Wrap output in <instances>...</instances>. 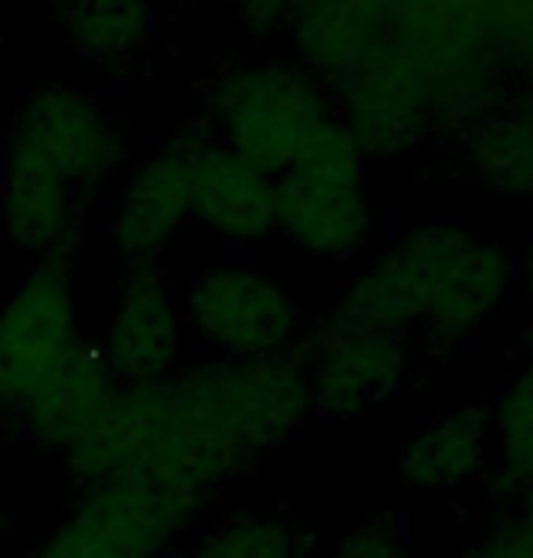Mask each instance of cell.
Wrapping results in <instances>:
<instances>
[{
    "label": "cell",
    "mask_w": 533,
    "mask_h": 558,
    "mask_svg": "<svg viewBox=\"0 0 533 558\" xmlns=\"http://www.w3.org/2000/svg\"><path fill=\"white\" fill-rule=\"evenodd\" d=\"M315 416L296 354L208 357L169 380L121 387L62 468L77 489L146 482L205 511Z\"/></svg>",
    "instance_id": "obj_1"
},
{
    "label": "cell",
    "mask_w": 533,
    "mask_h": 558,
    "mask_svg": "<svg viewBox=\"0 0 533 558\" xmlns=\"http://www.w3.org/2000/svg\"><path fill=\"white\" fill-rule=\"evenodd\" d=\"M516 289V252L505 241L432 216L351 267L337 300L405 332L424 357H435L483 340Z\"/></svg>",
    "instance_id": "obj_2"
},
{
    "label": "cell",
    "mask_w": 533,
    "mask_h": 558,
    "mask_svg": "<svg viewBox=\"0 0 533 558\" xmlns=\"http://www.w3.org/2000/svg\"><path fill=\"white\" fill-rule=\"evenodd\" d=\"M329 118L326 84L292 59H227L202 84V124L213 140L275 179Z\"/></svg>",
    "instance_id": "obj_3"
},
{
    "label": "cell",
    "mask_w": 533,
    "mask_h": 558,
    "mask_svg": "<svg viewBox=\"0 0 533 558\" xmlns=\"http://www.w3.org/2000/svg\"><path fill=\"white\" fill-rule=\"evenodd\" d=\"M315 416L362 420L410 391L424 354L405 332L332 300L307 322L296 347Z\"/></svg>",
    "instance_id": "obj_4"
},
{
    "label": "cell",
    "mask_w": 533,
    "mask_h": 558,
    "mask_svg": "<svg viewBox=\"0 0 533 558\" xmlns=\"http://www.w3.org/2000/svg\"><path fill=\"white\" fill-rule=\"evenodd\" d=\"M186 332L208 357L296 354L307 332V303L286 274L231 256L205 263L183 286Z\"/></svg>",
    "instance_id": "obj_5"
},
{
    "label": "cell",
    "mask_w": 533,
    "mask_h": 558,
    "mask_svg": "<svg viewBox=\"0 0 533 558\" xmlns=\"http://www.w3.org/2000/svg\"><path fill=\"white\" fill-rule=\"evenodd\" d=\"M213 146L202 121L175 129L121 179L110 208L107 241L121 270L161 267L197 213V175Z\"/></svg>",
    "instance_id": "obj_6"
},
{
    "label": "cell",
    "mask_w": 533,
    "mask_h": 558,
    "mask_svg": "<svg viewBox=\"0 0 533 558\" xmlns=\"http://www.w3.org/2000/svg\"><path fill=\"white\" fill-rule=\"evenodd\" d=\"M85 343L73 259L34 263L0 307V416L15 420Z\"/></svg>",
    "instance_id": "obj_7"
},
{
    "label": "cell",
    "mask_w": 533,
    "mask_h": 558,
    "mask_svg": "<svg viewBox=\"0 0 533 558\" xmlns=\"http://www.w3.org/2000/svg\"><path fill=\"white\" fill-rule=\"evenodd\" d=\"M202 514L146 482H99L77 489L26 558H169Z\"/></svg>",
    "instance_id": "obj_8"
},
{
    "label": "cell",
    "mask_w": 533,
    "mask_h": 558,
    "mask_svg": "<svg viewBox=\"0 0 533 558\" xmlns=\"http://www.w3.org/2000/svg\"><path fill=\"white\" fill-rule=\"evenodd\" d=\"M4 146L48 165L81 194L99 197L124 168V135L96 96L77 84H45L26 92L4 132Z\"/></svg>",
    "instance_id": "obj_9"
},
{
    "label": "cell",
    "mask_w": 533,
    "mask_h": 558,
    "mask_svg": "<svg viewBox=\"0 0 533 558\" xmlns=\"http://www.w3.org/2000/svg\"><path fill=\"white\" fill-rule=\"evenodd\" d=\"M186 336L183 286L165 267H140L121 274L96 347L121 387H132L180 373Z\"/></svg>",
    "instance_id": "obj_10"
},
{
    "label": "cell",
    "mask_w": 533,
    "mask_h": 558,
    "mask_svg": "<svg viewBox=\"0 0 533 558\" xmlns=\"http://www.w3.org/2000/svg\"><path fill=\"white\" fill-rule=\"evenodd\" d=\"M332 110L365 161H405L438 143L421 77L384 48L362 73L329 92Z\"/></svg>",
    "instance_id": "obj_11"
},
{
    "label": "cell",
    "mask_w": 533,
    "mask_h": 558,
    "mask_svg": "<svg viewBox=\"0 0 533 558\" xmlns=\"http://www.w3.org/2000/svg\"><path fill=\"white\" fill-rule=\"evenodd\" d=\"M278 238L311 259L359 267L376 248V213L365 179L289 168L278 175Z\"/></svg>",
    "instance_id": "obj_12"
},
{
    "label": "cell",
    "mask_w": 533,
    "mask_h": 558,
    "mask_svg": "<svg viewBox=\"0 0 533 558\" xmlns=\"http://www.w3.org/2000/svg\"><path fill=\"white\" fill-rule=\"evenodd\" d=\"M88 197L48 165L0 146V238L34 263L77 259Z\"/></svg>",
    "instance_id": "obj_13"
},
{
    "label": "cell",
    "mask_w": 533,
    "mask_h": 558,
    "mask_svg": "<svg viewBox=\"0 0 533 558\" xmlns=\"http://www.w3.org/2000/svg\"><path fill=\"white\" fill-rule=\"evenodd\" d=\"M395 478L413 493L457 497L486 489L494 471V424L489 405L461 402L416 424L391 457Z\"/></svg>",
    "instance_id": "obj_14"
},
{
    "label": "cell",
    "mask_w": 533,
    "mask_h": 558,
    "mask_svg": "<svg viewBox=\"0 0 533 558\" xmlns=\"http://www.w3.org/2000/svg\"><path fill=\"white\" fill-rule=\"evenodd\" d=\"M395 0H303L289 26L292 62L340 88L388 48Z\"/></svg>",
    "instance_id": "obj_15"
},
{
    "label": "cell",
    "mask_w": 533,
    "mask_h": 558,
    "mask_svg": "<svg viewBox=\"0 0 533 558\" xmlns=\"http://www.w3.org/2000/svg\"><path fill=\"white\" fill-rule=\"evenodd\" d=\"M457 172L505 202L533 205V81H516L494 110L446 143Z\"/></svg>",
    "instance_id": "obj_16"
},
{
    "label": "cell",
    "mask_w": 533,
    "mask_h": 558,
    "mask_svg": "<svg viewBox=\"0 0 533 558\" xmlns=\"http://www.w3.org/2000/svg\"><path fill=\"white\" fill-rule=\"evenodd\" d=\"M194 223L231 252L267 245L278 238V179L213 140L197 175Z\"/></svg>",
    "instance_id": "obj_17"
},
{
    "label": "cell",
    "mask_w": 533,
    "mask_h": 558,
    "mask_svg": "<svg viewBox=\"0 0 533 558\" xmlns=\"http://www.w3.org/2000/svg\"><path fill=\"white\" fill-rule=\"evenodd\" d=\"M118 391L121 380L110 373L99 347L88 340L70 357L56 380L34 402L19 409L15 420H8V424H12V430L26 446L40 452H70L107 416Z\"/></svg>",
    "instance_id": "obj_18"
},
{
    "label": "cell",
    "mask_w": 533,
    "mask_h": 558,
    "mask_svg": "<svg viewBox=\"0 0 533 558\" xmlns=\"http://www.w3.org/2000/svg\"><path fill=\"white\" fill-rule=\"evenodd\" d=\"M158 29V0H70L62 8V34L73 56L102 73L140 66L150 56Z\"/></svg>",
    "instance_id": "obj_19"
},
{
    "label": "cell",
    "mask_w": 533,
    "mask_h": 558,
    "mask_svg": "<svg viewBox=\"0 0 533 558\" xmlns=\"http://www.w3.org/2000/svg\"><path fill=\"white\" fill-rule=\"evenodd\" d=\"M494 424V471L486 500L500 508L533 504V365L522 362L489 405Z\"/></svg>",
    "instance_id": "obj_20"
},
{
    "label": "cell",
    "mask_w": 533,
    "mask_h": 558,
    "mask_svg": "<svg viewBox=\"0 0 533 558\" xmlns=\"http://www.w3.org/2000/svg\"><path fill=\"white\" fill-rule=\"evenodd\" d=\"M186 558H318V544L292 514L231 508L194 533Z\"/></svg>",
    "instance_id": "obj_21"
},
{
    "label": "cell",
    "mask_w": 533,
    "mask_h": 558,
    "mask_svg": "<svg viewBox=\"0 0 533 558\" xmlns=\"http://www.w3.org/2000/svg\"><path fill=\"white\" fill-rule=\"evenodd\" d=\"M461 558H533V504L522 508L489 504Z\"/></svg>",
    "instance_id": "obj_22"
},
{
    "label": "cell",
    "mask_w": 533,
    "mask_h": 558,
    "mask_svg": "<svg viewBox=\"0 0 533 558\" xmlns=\"http://www.w3.org/2000/svg\"><path fill=\"white\" fill-rule=\"evenodd\" d=\"M326 558H427L413 544L399 514H370L362 519Z\"/></svg>",
    "instance_id": "obj_23"
},
{
    "label": "cell",
    "mask_w": 533,
    "mask_h": 558,
    "mask_svg": "<svg viewBox=\"0 0 533 558\" xmlns=\"http://www.w3.org/2000/svg\"><path fill=\"white\" fill-rule=\"evenodd\" d=\"M231 4L245 34L259 40V45H267V40L289 34L303 0H231Z\"/></svg>",
    "instance_id": "obj_24"
},
{
    "label": "cell",
    "mask_w": 533,
    "mask_h": 558,
    "mask_svg": "<svg viewBox=\"0 0 533 558\" xmlns=\"http://www.w3.org/2000/svg\"><path fill=\"white\" fill-rule=\"evenodd\" d=\"M516 281L526 292V300L533 303V234L522 241V248L516 252Z\"/></svg>",
    "instance_id": "obj_25"
},
{
    "label": "cell",
    "mask_w": 533,
    "mask_h": 558,
    "mask_svg": "<svg viewBox=\"0 0 533 558\" xmlns=\"http://www.w3.org/2000/svg\"><path fill=\"white\" fill-rule=\"evenodd\" d=\"M519 357L526 365H533V303H530L526 318H522V325H519Z\"/></svg>",
    "instance_id": "obj_26"
},
{
    "label": "cell",
    "mask_w": 533,
    "mask_h": 558,
    "mask_svg": "<svg viewBox=\"0 0 533 558\" xmlns=\"http://www.w3.org/2000/svg\"><path fill=\"white\" fill-rule=\"evenodd\" d=\"M4 533H8V511L0 508V536H4Z\"/></svg>",
    "instance_id": "obj_27"
},
{
    "label": "cell",
    "mask_w": 533,
    "mask_h": 558,
    "mask_svg": "<svg viewBox=\"0 0 533 558\" xmlns=\"http://www.w3.org/2000/svg\"><path fill=\"white\" fill-rule=\"evenodd\" d=\"M45 4H51V8H59V12H62V8H66V4H70V0H45Z\"/></svg>",
    "instance_id": "obj_28"
}]
</instances>
